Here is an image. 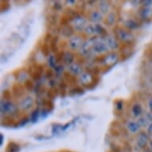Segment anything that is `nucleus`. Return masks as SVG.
<instances>
[{
	"label": "nucleus",
	"mask_w": 152,
	"mask_h": 152,
	"mask_svg": "<svg viewBox=\"0 0 152 152\" xmlns=\"http://www.w3.org/2000/svg\"><path fill=\"white\" fill-rule=\"evenodd\" d=\"M0 109H1L2 116L7 115L16 116L18 114L20 113L21 111L19 109V107L15 104L13 101L4 100H2V101H1V108Z\"/></svg>",
	"instance_id": "f257e3e1"
},
{
	"label": "nucleus",
	"mask_w": 152,
	"mask_h": 152,
	"mask_svg": "<svg viewBox=\"0 0 152 152\" xmlns=\"http://www.w3.org/2000/svg\"><path fill=\"white\" fill-rule=\"evenodd\" d=\"M45 69H46L45 68V65L36 63L34 65H30L26 71L33 80H34L35 82H38L42 80V76H44Z\"/></svg>",
	"instance_id": "f03ea898"
},
{
	"label": "nucleus",
	"mask_w": 152,
	"mask_h": 152,
	"mask_svg": "<svg viewBox=\"0 0 152 152\" xmlns=\"http://www.w3.org/2000/svg\"><path fill=\"white\" fill-rule=\"evenodd\" d=\"M115 37L120 42L125 45H132L135 40L134 35L129 30L120 27H118L117 30H115Z\"/></svg>",
	"instance_id": "7ed1b4c3"
},
{
	"label": "nucleus",
	"mask_w": 152,
	"mask_h": 152,
	"mask_svg": "<svg viewBox=\"0 0 152 152\" xmlns=\"http://www.w3.org/2000/svg\"><path fill=\"white\" fill-rule=\"evenodd\" d=\"M120 60V56L116 51H109L104 55L103 64L105 67H112Z\"/></svg>",
	"instance_id": "20e7f679"
},
{
	"label": "nucleus",
	"mask_w": 152,
	"mask_h": 152,
	"mask_svg": "<svg viewBox=\"0 0 152 152\" xmlns=\"http://www.w3.org/2000/svg\"><path fill=\"white\" fill-rule=\"evenodd\" d=\"M110 50L103 39H99L92 45V52L93 54L104 55L109 52Z\"/></svg>",
	"instance_id": "39448f33"
},
{
	"label": "nucleus",
	"mask_w": 152,
	"mask_h": 152,
	"mask_svg": "<svg viewBox=\"0 0 152 152\" xmlns=\"http://www.w3.org/2000/svg\"><path fill=\"white\" fill-rule=\"evenodd\" d=\"M35 104V100L32 96L26 95L23 97L19 101L18 107L22 112H28L34 107Z\"/></svg>",
	"instance_id": "423d86ee"
},
{
	"label": "nucleus",
	"mask_w": 152,
	"mask_h": 152,
	"mask_svg": "<svg viewBox=\"0 0 152 152\" xmlns=\"http://www.w3.org/2000/svg\"><path fill=\"white\" fill-rule=\"evenodd\" d=\"M104 41L105 42V43H106V45L108 47L110 51H116V50H120V41L118 40L117 37L114 36V35L108 34L104 39Z\"/></svg>",
	"instance_id": "0eeeda50"
},
{
	"label": "nucleus",
	"mask_w": 152,
	"mask_h": 152,
	"mask_svg": "<svg viewBox=\"0 0 152 152\" xmlns=\"http://www.w3.org/2000/svg\"><path fill=\"white\" fill-rule=\"evenodd\" d=\"M68 48L72 51H76L79 50L80 45L84 42L83 38L80 35H73L72 37L68 39Z\"/></svg>",
	"instance_id": "6e6552de"
},
{
	"label": "nucleus",
	"mask_w": 152,
	"mask_h": 152,
	"mask_svg": "<svg viewBox=\"0 0 152 152\" xmlns=\"http://www.w3.org/2000/svg\"><path fill=\"white\" fill-rule=\"evenodd\" d=\"M11 92H12L13 97H15V99H22L23 97L25 96L26 88L24 87L23 84L21 83L16 82L12 85L11 87Z\"/></svg>",
	"instance_id": "1a4fd4ad"
},
{
	"label": "nucleus",
	"mask_w": 152,
	"mask_h": 152,
	"mask_svg": "<svg viewBox=\"0 0 152 152\" xmlns=\"http://www.w3.org/2000/svg\"><path fill=\"white\" fill-rule=\"evenodd\" d=\"M72 26L74 28V30L77 32H82L85 30V26L88 25L87 21L85 18L81 17L80 15H77L73 18L72 22Z\"/></svg>",
	"instance_id": "9d476101"
},
{
	"label": "nucleus",
	"mask_w": 152,
	"mask_h": 152,
	"mask_svg": "<svg viewBox=\"0 0 152 152\" xmlns=\"http://www.w3.org/2000/svg\"><path fill=\"white\" fill-rule=\"evenodd\" d=\"M126 128L130 134L135 135L137 134L139 132H140V130L142 127H140V125L139 124V123L136 120H128L126 124Z\"/></svg>",
	"instance_id": "9b49d317"
},
{
	"label": "nucleus",
	"mask_w": 152,
	"mask_h": 152,
	"mask_svg": "<svg viewBox=\"0 0 152 152\" xmlns=\"http://www.w3.org/2000/svg\"><path fill=\"white\" fill-rule=\"evenodd\" d=\"M63 80L67 83L69 86L71 87H75L78 85L79 80H78V77H75L73 75L70 74L68 71H65L62 75Z\"/></svg>",
	"instance_id": "f8f14e48"
},
{
	"label": "nucleus",
	"mask_w": 152,
	"mask_h": 152,
	"mask_svg": "<svg viewBox=\"0 0 152 152\" xmlns=\"http://www.w3.org/2000/svg\"><path fill=\"white\" fill-rule=\"evenodd\" d=\"M67 71L70 74L73 75L75 77H79V75L84 71L82 67V65H80L77 61H75L72 64L67 66Z\"/></svg>",
	"instance_id": "ddd939ff"
},
{
	"label": "nucleus",
	"mask_w": 152,
	"mask_h": 152,
	"mask_svg": "<svg viewBox=\"0 0 152 152\" xmlns=\"http://www.w3.org/2000/svg\"><path fill=\"white\" fill-rule=\"evenodd\" d=\"M2 126L5 127H15L18 125V120L14 115H3L2 116Z\"/></svg>",
	"instance_id": "4468645a"
},
{
	"label": "nucleus",
	"mask_w": 152,
	"mask_h": 152,
	"mask_svg": "<svg viewBox=\"0 0 152 152\" xmlns=\"http://www.w3.org/2000/svg\"><path fill=\"white\" fill-rule=\"evenodd\" d=\"M149 137H148V133L146 132H140L138 135L137 140H136V144L140 148H144L148 143H149Z\"/></svg>",
	"instance_id": "2eb2a0df"
},
{
	"label": "nucleus",
	"mask_w": 152,
	"mask_h": 152,
	"mask_svg": "<svg viewBox=\"0 0 152 152\" xmlns=\"http://www.w3.org/2000/svg\"><path fill=\"white\" fill-rule=\"evenodd\" d=\"M75 30L73 26L72 25H67L65 26H62L61 29V35L63 37H65V38H70L71 37H72L74 35Z\"/></svg>",
	"instance_id": "dca6fc26"
},
{
	"label": "nucleus",
	"mask_w": 152,
	"mask_h": 152,
	"mask_svg": "<svg viewBox=\"0 0 152 152\" xmlns=\"http://www.w3.org/2000/svg\"><path fill=\"white\" fill-rule=\"evenodd\" d=\"M50 46L51 53L53 54H55L59 51V45H60V37L58 35H55L52 37V39L50 42Z\"/></svg>",
	"instance_id": "f3484780"
},
{
	"label": "nucleus",
	"mask_w": 152,
	"mask_h": 152,
	"mask_svg": "<svg viewBox=\"0 0 152 152\" xmlns=\"http://www.w3.org/2000/svg\"><path fill=\"white\" fill-rule=\"evenodd\" d=\"M76 56L72 50H67L65 51V56H64V62L63 65L69 66V65L72 64L76 61Z\"/></svg>",
	"instance_id": "a211bd4d"
},
{
	"label": "nucleus",
	"mask_w": 152,
	"mask_h": 152,
	"mask_svg": "<svg viewBox=\"0 0 152 152\" xmlns=\"http://www.w3.org/2000/svg\"><path fill=\"white\" fill-rule=\"evenodd\" d=\"M143 113V109H142V105L140 103H135L132 105V115L135 118H139L142 116Z\"/></svg>",
	"instance_id": "6ab92c4d"
},
{
	"label": "nucleus",
	"mask_w": 152,
	"mask_h": 152,
	"mask_svg": "<svg viewBox=\"0 0 152 152\" xmlns=\"http://www.w3.org/2000/svg\"><path fill=\"white\" fill-rule=\"evenodd\" d=\"M42 110H45L46 112L50 113V112H52L53 108H54V103L52 100H50L49 98H44L42 100Z\"/></svg>",
	"instance_id": "aec40b11"
},
{
	"label": "nucleus",
	"mask_w": 152,
	"mask_h": 152,
	"mask_svg": "<svg viewBox=\"0 0 152 152\" xmlns=\"http://www.w3.org/2000/svg\"><path fill=\"white\" fill-rule=\"evenodd\" d=\"M95 30H96V35L101 39H104L107 35V30L100 24H95Z\"/></svg>",
	"instance_id": "412c9836"
},
{
	"label": "nucleus",
	"mask_w": 152,
	"mask_h": 152,
	"mask_svg": "<svg viewBox=\"0 0 152 152\" xmlns=\"http://www.w3.org/2000/svg\"><path fill=\"white\" fill-rule=\"evenodd\" d=\"M18 74L16 76H15V80L18 83H21V84H23L25 82L26 80L29 79L28 78V74L27 71H24V70H18V71H16Z\"/></svg>",
	"instance_id": "4be33fe9"
},
{
	"label": "nucleus",
	"mask_w": 152,
	"mask_h": 152,
	"mask_svg": "<svg viewBox=\"0 0 152 152\" xmlns=\"http://www.w3.org/2000/svg\"><path fill=\"white\" fill-rule=\"evenodd\" d=\"M46 96L47 98L50 99V100H53L55 98L58 96V95H60V92H59V88L58 87L55 88H50L46 91Z\"/></svg>",
	"instance_id": "5701e85b"
},
{
	"label": "nucleus",
	"mask_w": 152,
	"mask_h": 152,
	"mask_svg": "<svg viewBox=\"0 0 152 152\" xmlns=\"http://www.w3.org/2000/svg\"><path fill=\"white\" fill-rule=\"evenodd\" d=\"M90 19L92 23L99 24V23L103 21L102 13L99 12V11H92L90 15Z\"/></svg>",
	"instance_id": "b1692460"
},
{
	"label": "nucleus",
	"mask_w": 152,
	"mask_h": 152,
	"mask_svg": "<svg viewBox=\"0 0 152 152\" xmlns=\"http://www.w3.org/2000/svg\"><path fill=\"white\" fill-rule=\"evenodd\" d=\"M124 26L128 30H136L140 26V24L134 19H127L125 21Z\"/></svg>",
	"instance_id": "393cba45"
},
{
	"label": "nucleus",
	"mask_w": 152,
	"mask_h": 152,
	"mask_svg": "<svg viewBox=\"0 0 152 152\" xmlns=\"http://www.w3.org/2000/svg\"><path fill=\"white\" fill-rule=\"evenodd\" d=\"M115 20H116V16L114 12H110L107 14L106 19H105V24L108 26H114L115 23Z\"/></svg>",
	"instance_id": "a878e982"
},
{
	"label": "nucleus",
	"mask_w": 152,
	"mask_h": 152,
	"mask_svg": "<svg viewBox=\"0 0 152 152\" xmlns=\"http://www.w3.org/2000/svg\"><path fill=\"white\" fill-rule=\"evenodd\" d=\"M68 88H69V85L65 80H61V82L58 84V88H59V92H60V96H65V95L67 93Z\"/></svg>",
	"instance_id": "bb28decb"
},
{
	"label": "nucleus",
	"mask_w": 152,
	"mask_h": 152,
	"mask_svg": "<svg viewBox=\"0 0 152 152\" xmlns=\"http://www.w3.org/2000/svg\"><path fill=\"white\" fill-rule=\"evenodd\" d=\"M41 117V109L39 107L37 108H35L34 111H32V112L30 113V121L32 123H36L37 120H39V118Z\"/></svg>",
	"instance_id": "cd10ccee"
},
{
	"label": "nucleus",
	"mask_w": 152,
	"mask_h": 152,
	"mask_svg": "<svg viewBox=\"0 0 152 152\" xmlns=\"http://www.w3.org/2000/svg\"><path fill=\"white\" fill-rule=\"evenodd\" d=\"M41 52L45 57L48 58L51 54V50H50V44L47 42H43L41 45Z\"/></svg>",
	"instance_id": "c85d7f7f"
},
{
	"label": "nucleus",
	"mask_w": 152,
	"mask_h": 152,
	"mask_svg": "<svg viewBox=\"0 0 152 152\" xmlns=\"http://www.w3.org/2000/svg\"><path fill=\"white\" fill-rule=\"evenodd\" d=\"M35 81L33 80L31 78H29L26 80L25 82L23 83V85L25 87L26 90L27 92H31V91H34L35 88Z\"/></svg>",
	"instance_id": "c756f323"
},
{
	"label": "nucleus",
	"mask_w": 152,
	"mask_h": 152,
	"mask_svg": "<svg viewBox=\"0 0 152 152\" xmlns=\"http://www.w3.org/2000/svg\"><path fill=\"white\" fill-rule=\"evenodd\" d=\"M68 93L70 95H81L85 93V90L82 86L77 85L75 87H72L71 89L68 92Z\"/></svg>",
	"instance_id": "7c9ffc66"
},
{
	"label": "nucleus",
	"mask_w": 152,
	"mask_h": 152,
	"mask_svg": "<svg viewBox=\"0 0 152 152\" xmlns=\"http://www.w3.org/2000/svg\"><path fill=\"white\" fill-rule=\"evenodd\" d=\"M83 32L85 33V35L87 36H89V37H92V36H94L96 35V30H95V25H92V24H88L86 26H85V30Z\"/></svg>",
	"instance_id": "2f4dec72"
},
{
	"label": "nucleus",
	"mask_w": 152,
	"mask_h": 152,
	"mask_svg": "<svg viewBox=\"0 0 152 152\" xmlns=\"http://www.w3.org/2000/svg\"><path fill=\"white\" fill-rule=\"evenodd\" d=\"M65 50H60L57 53H55V60L58 65H61L64 62V56H65Z\"/></svg>",
	"instance_id": "473e14b6"
},
{
	"label": "nucleus",
	"mask_w": 152,
	"mask_h": 152,
	"mask_svg": "<svg viewBox=\"0 0 152 152\" xmlns=\"http://www.w3.org/2000/svg\"><path fill=\"white\" fill-rule=\"evenodd\" d=\"M46 63H47L49 68H51V69H55V67L58 65L57 62H56V60H55V56L54 54H50L49 57L47 58V60H46Z\"/></svg>",
	"instance_id": "72a5a7b5"
},
{
	"label": "nucleus",
	"mask_w": 152,
	"mask_h": 152,
	"mask_svg": "<svg viewBox=\"0 0 152 152\" xmlns=\"http://www.w3.org/2000/svg\"><path fill=\"white\" fill-rule=\"evenodd\" d=\"M136 121L139 123V124L140 125V127H145V128H147L150 124V122L147 120V119L145 117L144 115H142V116L137 118V119H136Z\"/></svg>",
	"instance_id": "f704fd0d"
},
{
	"label": "nucleus",
	"mask_w": 152,
	"mask_h": 152,
	"mask_svg": "<svg viewBox=\"0 0 152 152\" xmlns=\"http://www.w3.org/2000/svg\"><path fill=\"white\" fill-rule=\"evenodd\" d=\"M152 11H151L150 9L147 7H143L140 10V17L142 18V19H147V18L150 17V15L151 14Z\"/></svg>",
	"instance_id": "c9c22d12"
},
{
	"label": "nucleus",
	"mask_w": 152,
	"mask_h": 152,
	"mask_svg": "<svg viewBox=\"0 0 152 152\" xmlns=\"http://www.w3.org/2000/svg\"><path fill=\"white\" fill-rule=\"evenodd\" d=\"M55 76V72L54 70L51 69V68H48L46 69L45 71V73H44V77L45 79H48V80H50V79H53L54 77Z\"/></svg>",
	"instance_id": "e433bc0d"
},
{
	"label": "nucleus",
	"mask_w": 152,
	"mask_h": 152,
	"mask_svg": "<svg viewBox=\"0 0 152 152\" xmlns=\"http://www.w3.org/2000/svg\"><path fill=\"white\" fill-rule=\"evenodd\" d=\"M18 120V125H19V126H23V125L26 124L29 121H30V118L29 115H24L21 118H19Z\"/></svg>",
	"instance_id": "4c0bfd02"
},
{
	"label": "nucleus",
	"mask_w": 152,
	"mask_h": 152,
	"mask_svg": "<svg viewBox=\"0 0 152 152\" xmlns=\"http://www.w3.org/2000/svg\"><path fill=\"white\" fill-rule=\"evenodd\" d=\"M55 72V74L57 76H60V75H63V73L65 72V67H64V65L61 64V65H58L55 69H53Z\"/></svg>",
	"instance_id": "58836bf2"
},
{
	"label": "nucleus",
	"mask_w": 152,
	"mask_h": 152,
	"mask_svg": "<svg viewBox=\"0 0 152 152\" xmlns=\"http://www.w3.org/2000/svg\"><path fill=\"white\" fill-rule=\"evenodd\" d=\"M13 97L11 90L6 89L3 92V100H11V98Z\"/></svg>",
	"instance_id": "ea45409f"
},
{
	"label": "nucleus",
	"mask_w": 152,
	"mask_h": 152,
	"mask_svg": "<svg viewBox=\"0 0 152 152\" xmlns=\"http://www.w3.org/2000/svg\"><path fill=\"white\" fill-rule=\"evenodd\" d=\"M99 9H100V12L103 13V14H107L109 11V7H108V5L106 3H100Z\"/></svg>",
	"instance_id": "a19ab883"
},
{
	"label": "nucleus",
	"mask_w": 152,
	"mask_h": 152,
	"mask_svg": "<svg viewBox=\"0 0 152 152\" xmlns=\"http://www.w3.org/2000/svg\"><path fill=\"white\" fill-rule=\"evenodd\" d=\"M124 101L123 100H118L115 104V110H117L118 112H121L124 109Z\"/></svg>",
	"instance_id": "79ce46f5"
},
{
	"label": "nucleus",
	"mask_w": 152,
	"mask_h": 152,
	"mask_svg": "<svg viewBox=\"0 0 152 152\" xmlns=\"http://www.w3.org/2000/svg\"><path fill=\"white\" fill-rule=\"evenodd\" d=\"M9 148L10 151L9 152H18L19 151V145L16 144V143H11L9 145Z\"/></svg>",
	"instance_id": "37998d69"
},
{
	"label": "nucleus",
	"mask_w": 152,
	"mask_h": 152,
	"mask_svg": "<svg viewBox=\"0 0 152 152\" xmlns=\"http://www.w3.org/2000/svg\"><path fill=\"white\" fill-rule=\"evenodd\" d=\"M58 85V81L56 79L54 78H53V79H50V80H48V86L50 88H55L56 87V85Z\"/></svg>",
	"instance_id": "c03bdc74"
},
{
	"label": "nucleus",
	"mask_w": 152,
	"mask_h": 152,
	"mask_svg": "<svg viewBox=\"0 0 152 152\" xmlns=\"http://www.w3.org/2000/svg\"><path fill=\"white\" fill-rule=\"evenodd\" d=\"M145 117L147 118V120L149 121L150 123H152V112H146V114L144 115Z\"/></svg>",
	"instance_id": "a18cd8bd"
},
{
	"label": "nucleus",
	"mask_w": 152,
	"mask_h": 152,
	"mask_svg": "<svg viewBox=\"0 0 152 152\" xmlns=\"http://www.w3.org/2000/svg\"><path fill=\"white\" fill-rule=\"evenodd\" d=\"M147 132L148 135H152V123H150L149 126L147 127Z\"/></svg>",
	"instance_id": "49530a36"
},
{
	"label": "nucleus",
	"mask_w": 152,
	"mask_h": 152,
	"mask_svg": "<svg viewBox=\"0 0 152 152\" xmlns=\"http://www.w3.org/2000/svg\"><path fill=\"white\" fill-rule=\"evenodd\" d=\"M148 108L150 112H152V97L148 100Z\"/></svg>",
	"instance_id": "de8ad7c7"
},
{
	"label": "nucleus",
	"mask_w": 152,
	"mask_h": 152,
	"mask_svg": "<svg viewBox=\"0 0 152 152\" xmlns=\"http://www.w3.org/2000/svg\"><path fill=\"white\" fill-rule=\"evenodd\" d=\"M0 137H1V142H0V145H1V146H3V140H4V135H3V134H1V135H0Z\"/></svg>",
	"instance_id": "09e8293b"
},
{
	"label": "nucleus",
	"mask_w": 152,
	"mask_h": 152,
	"mask_svg": "<svg viewBox=\"0 0 152 152\" xmlns=\"http://www.w3.org/2000/svg\"><path fill=\"white\" fill-rule=\"evenodd\" d=\"M149 145H150V147H151L152 150V140H151V141L149 142Z\"/></svg>",
	"instance_id": "8fccbe9b"
},
{
	"label": "nucleus",
	"mask_w": 152,
	"mask_h": 152,
	"mask_svg": "<svg viewBox=\"0 0 152 152\" xmlns=\"http://www.w3.org/2000/svg\"></svg>",
	"instance_id": "3c124183"
}]
</instances>
